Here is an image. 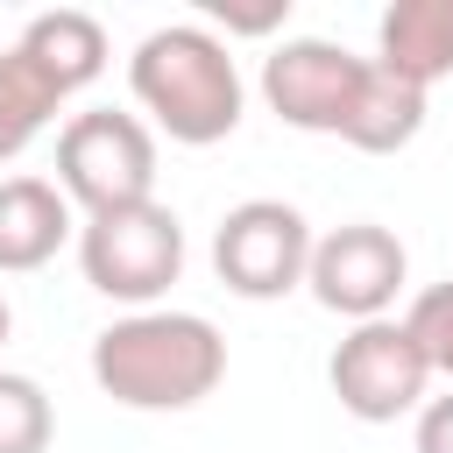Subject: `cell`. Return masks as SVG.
<instances>
[{
  "mask_svg": "<svg viewBox=\"0 0 453 453\" xmlns=\"http://www.w3.org/2000/svg\"><path fill=\"white\" fill-rule=\"evenodd\" d=\"M92 382L127 411H191L226 382V333L198 311H127L92 340Z\"/></svg>",
  "mask_w": 453,
  "mask_h": 453,
  "instance_id": "obj_1",
  "label": "cell"
},
{
  "mask_svg": "<svg viewBox=\"0 0 453 453\" xmlns=\"http://www.w3.org/2000/svg\"><path fill=\"white\" fill-rule=\"evenodd\" d=\"M127 85H134V106L184 149L226 142L241 127V106H248L241 64H234L226 35H212L205 21L149 28L127 57Z\"/></svg>",
  "mask_w": 453,
  "mask_h": 453,
  "instance_id": "obj_2",
  "label": "cell"
},
{
  "mask_svg": "<svg viewBox=\"0 0 453 453\" xmlns=\"http://www.w3.org/2000/svg\"><path fill=\"white\" fill-rule=\"evenodd\" d=\"M78 269L99 297L156 311V297L184 276V219L156 198L142 205H113V212H85L78 219Z\"/></svg>",
  "mask_w": 453,
  "mask_h": 453,
  "instance_id": "obj_3",
  "label": "cell"
},
{
  "mask_svg": "<svg viewBox=\"0 0 453 453\" xmlns=\"http://www.w3.org/2000/svg\"><path fill=\"white\" fill-rule=\"evenodd\" d=\"M57 191L85 212H113V205H142L156 198V134L142 113H71L57 134Z\"/></svg>",
  "mask_w": 453,
  "mask_h": 453,
  "instance_id": "obj_4",
  "label": "cell"
},
{
  "mask_svg": "<svg viewBox=\"0 0 453 453\" xmlns=\"http://www.w3.org/2000/svg\"><path fill=\"white\" fill-rule=\"evenodd\" d=\"M304 262H311V226L283 198H241L212 226V276L248 304L290 297L304 283Z\"/></svg>",
  "mask_w": 453,
  "mask_h": 453,
  "instance_id": "obj_5",
  "label": "cell"
},
{
  "mask_svg": "<svg viewBox=\"0 0 453 453\" xmlns=\"http://www.w3.org/2000/svg\"><path fill=\"white\" fill-rule=\"evenodd\" d=\"M326 382H333V396H340L347 418H361V425H396V418H411V411L425 403L432 368H425V354H418V340H411L403 319H368V326H354V333L333 347Z\"/></svg>",
  "mask_w": 453,
  "mask_h": 453,
  "instance_id": "obj_6",
  "label": "cell"
},
{
  "mask_svg": "<svg viewBox=\"0 0 453 453\" xmlns=\"http://www.w3.org/2000/svg\"><path fill=\"white\" fill-rule=\"evenodd\" d=\"M361 78H368V57L326 42V35H290L262 57V99L283 127H304V134H347L354 120V99H361Z\"/></svg>",
  "mask_w": 453,
  "mask_h": 453,
  "instance_id": "obj_7",
  "label": "cell"
},
{
  "mask_svg": "<svg viewBox=\"0 0 453 453\" xmlns=\"http://www.w3.org/2000/svg\"><path fill=\"white\" fill-rule=\"evenodd\" d=\"M403 276H411V255H403V241H396L389 226H375V219H347V226L319 234V241H311V262H304V290H311L333 319H354V326L389 319Z\"/></svg>",
  "mask_w": 453,
  "mask_h": 453,
  "instance_id": "obj_8",
  "label": "cell"
},
{
  "mask_svg": "<svg viewBox=\"0 0 453 453\" xmlns=\"http://www.w3.org/2000/svg\"><path fill=\"white\" fill-rule=\"evenodd\" d=\"M78 234L71 198L50 177H7L0 184V276H28L57 262V248Z\"/></svg>",
  "mask_w": 453,
  "mask_h": 453,
  "instance_id": "obj_9",
  "label": "cell"
},
{
  "mask_svg": "<svg viewBox=\"0 0 453 453\" xmlns=\"http://www.w3.org/2000/svg\"><path fill=\"white\" fill-rule=\"evenodd\" d=\"M375 64L432 92L453 71V0H396L375 21Z\"/></svg>",
  "mask_w": 453,
  "mask_h": 453,
  "instance_id": "obj_10",
  "label": "cell"
},
{
  "mask_svg": "<svg viewBox=\"0 0 453 453\" xmlns=\"http://www.w3.org/2000/svg\"><path fill=\"white\" fill-rule=\"evenodd\" d=\"M21 50L42 64V78L71 99V92H85L99 71H106V28L85 14V7H50V14H35L28 28H21Z\"/></svg>",
  "mask_w": 453,
  "mask_h": 453,
  "instance_id": "obj_11",
  "label": "cell"
},
{
  "mask_svg": "<svg viewBox=\"0 0 453 453\" xmlns=\"http://www.w3.org/2000/svg\"><path fill=\"white\" fill-rule=\"evenodd\" d=\"M418 127H425V92L368 57V78H361V99H354V120H347L340 142L361 149V156H396V149L418 142Z\"/></svg>",
  "mask_w": 453,
  "mask_h": 453,
  "instance_id": "obj_12",
  "label": "cell"
},
{
  "mask_svg": "<svg viewBox=\"0 0 453 453\" xmlns=\"http://www.w3.org/2000/svg\"><path fill=\"white\" fill-rule=\"evenodd\" d=\"M64 106V92L42 78V64L14 42V50H0V163H14L42 127H50V113Z\"/></svg>",
  "mask_w": 453,
  "mask_h": 453,
  "instance_id": "obj_13",
  "label": "cell"
},
{
  "mask_svg": "<svg viewBox=\"0 0 453 453\" xmlns=\"http://www.w3.org/2000/svg\"><path fill=\"white\" fill-rule=\"evenodd\" d=\"M50 439H57L50 389L21 368H0V453H50Z\"/></svg>",
  "mask_w": 453,
  "mask_h": 453,
  "instance_id": "obj_14",
  "label": "cell"
},
{
  "mask_svg": "<svg viewBox=\"0 0 453 453\" xmlns=\"http://www.w3.org/2000/svg\"><path fill=\"white\" fill-rule=\"evenodd\" d=\"M403 326H411V340H418L425 368L453 382V276H446V283H425V290L411 297Z\"/></svg>",
  "mask_w": 453,
  "mask_h": 453,
  "instance_id": "obj_15",
  "label": "cell"
},
{
  "mask_svg": "<svg viewBox=\"0 0 453 453\" xmlns=\"http://www.w3.org/2000/svg\"><path fill=\"white\" fill-rule=\"evenodd\" d=\"M418 453H453V389L418 403Z\"/></svg>",
  "mask_w": 453,
  "mask_h": 453,
  "instance_id": "obj_16",
  "label": "cell"
},
{
  "mask_svg": "<svg viewBox=\"0 0 453 453\" xmlns=\"http://www.w3.org/2000/svg\"><path fill=\"white\" fill-rule=\"evenodd\" d=\"M7 333H14V311H7V297H0V347H7Z\"/></svg>",
  "mask_w": 453,
  "mask_h": 453,
  "instance_id": "obj_17",
  "label": "cell"
}]
</instances>
